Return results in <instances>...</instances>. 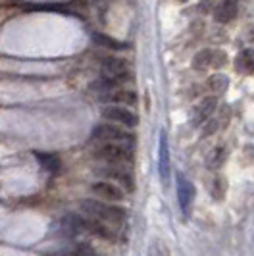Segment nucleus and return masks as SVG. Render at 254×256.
Wrapping results in <instances>:
<instances>
[{
    "instance_id": "obj_1",
    "label": "nucleus",
    "mask_w": 254,
    "mask_h": 256,
    "mask_svg": "<svg viewBox=\"0 0 254 256\" xmlns=\"http://www.w3.org/2000/svg\"><path fill=\"white\" fill-rule=\"evenodd\" d=\"M92 156L96 160L114 164V166H131L133 164V150L129 144H122V142H102L98 144Z\"/></svg>"
},
{
    "instance_id": "obj_2",
    "label": "nucleus",
    "mask_w": 254,
    "mask_h": 256,
    "mask_svg": "<svg viewBox=\"0 0 254 256\" xmlns=\"http://www.w3.org/2000/svg\"><path fill=\"white\" fill-rule=\"evenodd\" d=\"M81 210L87 212L90 218H96L106 224H124L127 218L124 208L106 204V200H81Z\"/></svg>"
},
{
    "instance_id": "obj_3",
    "label": "nucleus",
    "mask_w": 254,
    "mask_h": 256,
    "mask_svg": "<svg viewBox=\"0 0 254 256\" xmlns=\"http://www.w3.org/2000/svg\"><path fill=\"white\" fill-rule=\"evenodd\" d=\"M92 139L100 142H122L129 146L135 144V135L118 124H98L92 129Z\"/></svg>"
},
{
    "instance_id": "obj_4",
    "label": "nucleus",
    "mask_w": 254,
    "mask_h": 256,
    "mask_svg": "<svg viewBox=\"0 0 254 256\" xmlns=\"http://www.w3.org/2000/svg\"><path fill=\"white\" fill-rule=\"evenodd\" d=\"M100 76L110 77V79H116L120 85L129 83V81L133 79V74H131V70H129L127 60H124V58H118V56H106V58H102Z\"/></svg>"
},
{
    "instance_id": "obj_5",
    "label": "nucleus",
    "mask_w": 254,
    "mask_h": 256,
    "mask_svg": "<svg viewBox=\"0 0 254 256\" xmlns=\"http://www.w3.org/2000/svg\"><path fill=\"white\" fill-rule=\"evenodd\" d=\"M100 114L106 122H112V124H118V126H124V128H127V129H133L139 126V116L133 114L129 108H124L122 104L104 106Z\"/></svg>"
},
{
    "instance_id": "obj_6",
    "label": "nucleus",
    "mask_w": 254,
    "mask_h": 256,
    "mask_svg": "<svg viewBox=\"0 0 254 256\" xmlns=\"http://www.w3.org/2000/svg\"><path fill=\"white\" fill-rule=\"evenodd\" d=\"M94 172H96V176H100V178H104V180L112 181V183H118L124 191L131 192L133 189H135L133 176H131L127 170H124V168L110 164V166H106V168H96Z\"/></svg>"
},
{
    "instance_id": "obj_7",
    "label": "nucleus",
    "mask_w": 254,
    "mask_h": 256,
    "mask_svg": "<svg viewBox=\"0 0 254 256\" xmlns=\"http://www.w3.org/2000/svg\"><path fill=\"white\" fill-rule=\"evenodd\" d=\"M226 62H228V56L222 50H212V48H204L192 56V68L198 72L208 68H222L226 66Z\"/></svg>"
},
{
    "instance_id": "obj_8",
    "label": "nucleus",
    "mask_w": 254,
    "mask_h": 256,
    "mask_svg": "<svg viewBox=\"0 0 254 256\" xmlns=\"http://www.w3.org/2000/svg\"><path fill=\"white\" fill-rule=\"evenodd\" d=\"M90 191L94 192L96 196H100L102 200H106V202H120V200L126 198L124 189H122L120 185H116V183H112V181H108V180L94 183V185L90 187Z\"/></svg>"
},
{
    "instance_id": "obj_9",
    "label": "nucleus",
    "mask_w": 254,
    "mask_h": 256,
    "mask_svg": "<svg viewBox=\"0 0 254 256\" xmlns=\"http://www.w3.org/2000/svg\"><path fill=\"white\" fill-rule=\"evenodd\" d=\"M100 100L110 104H122V106H135L137 100H139V96H137L135 90L114 89V90H108V92H102Z\"/></svg>"
},
{
    "instance_id": "obj_10",
    "label": "nucleus",
    "mask_w": 254,
    "mask_h": 256,
    "mask_svg": "<svg viewBox=\"0 0 254 256\" xmlns=\"http://www.w3.org/2000/svg\"><path fill=\"white\" fill-rule=\"evenodd\" d=\"M178 200L181 206V212L189 214L192 200H194V185L185 176H178Z\"/></svg>"
},
{
    "instance_id": "obj_11",
    "label": "nucleus",
    "mask_w": 254,
    "mask_h": 256,
    "mask_svg": "<svg viewBox=\"0 0 254 256\" xmlns=\"http://www.w3.org/2000/svg\"><path fill=\"white\" fill-rule=\"evenodd\" d=\"M218 108V98L216 96H206L202 98L198 106L194 108V112H192V124L194 126H202L206 120H210V116L216 112Z\"/></svg>"
},
{
    "instance_id": "obj_12",
    "label": "nucleus",
    "mask_w": 254,
    "mask_h": 256,
    "mask_svg": "<svg viewBox=\"0 0 254 256\" xmlns=\"http://www.w3.org/2000/svg\"><path fill=\"white\" fill-rule=\"evenodd\" d=\"M83 230L85 231H90L92 235H96V237H100V239H108V241H114L116 235L114 231L108 228V224L106 222H100V220L96 218H83Z\"/></svg>"
},
{
    "instance_id": "obj_13",
    "label": "nucleus",
    "mask_w": 254,
    "mask_h": 256,
    "mask_svg": "<svg viewBox=\"0 0 254 256\" xmlns=\"http://www.w3.org/2000/svg\"><path fill=\"white\" fill-rule=\"evenodd\" d=\"M237 10H239L237 8V0H222L216 6V10H214V20H216L218 24L226 26V24L235 20Z\"/></svg>"
},
{
    "instance_id": "obj_14",
    "label": "nucleus",
    "mask_w": 254,
    "mask_h": 256,
    "mask_svg": "<svg viewBox=\"0 0 254 256\" xmlns=\"http://www.w3.org/2000/svg\"><path fill=\"white\" fill-rule=\"evenodd\" d=\"M158 172H160V180L166 181L170 176V144L168 137L162 131L160 133V146H158Z\"/></svg>"
},
{
    "instance_id": "obj_15",
    "label": "nucleus",
    "mask_w": 254,
    "mask_h": 256,
    "mask_svg": "<svg viewBox=\"0 0 254 256\" xmlns=\"http://www.w3.org/2000/svg\"><path fill=\"white\" fill-rule=\"evenodd\" d=\"M90 38H92V42H94L96 46H102V48H110V50H129V44H127V42H122V40L110 37V35H106V33L94 31V33H90Z\"/></svg>"
},
{
    "instance_id": "obj_16",
    "label": "nucleus",
    "mask_w": 254,
    "mask_h": 256,
    "mask_svg": "<svg viewBox=\"0 0 254 256\" xmlns=\"http://www.w3.org/2000/svg\"><path fill=\"white\" fill-rule=\"evenodd\" d=\"M235 68L241 74H254V48H244L235 58Z\"/></svg>"
},
{
    "instance_id": "obj_17",
    "label": "nucleus",
    "mask_w": 254,
    "mask_h": 256,
    "mask_svg": "<svg viewBox=\"0 0 254 256\" xmlns=\"http://www.w3.org/2000/svg\"><path fill=\"white\" fill-rule=\"evenodd\" d=\"M226 158H228V148L226 146H216L212 152L208 154V162H206V166L210 168V170H218V168L224 166V162H226Z\"/></svg>"
},
{
    "instance_id": "obj_18",
    "label": "nucleus",
    "mask_w": 254,
    "mask_h": 256,
    "mask_svg": "<svg viewBox=\"0 0 254 256\" xmlns=\"http://www.w3.org/2000/svg\"><path fill=\"white\" fill-rule=\"evenodd\" d=\"M37 158H38V164L44 168L46 172H52V174L58 172L60 166H62V164H60V158H58L56 154H40L38 152Z\"/></svg>"
},
{
    "instance_id": "obj_19",
    "label": "nucleus",
    "mask_w": 254,
    "mask_h": 256,
    "mask_svg": "<svg viewBox=\"0 0 254 256\" xmlns=\"http://www.w3.org/2000/svg\"><path fill=\"white\" fill-rule=\"evenodd\" d=\"M229 85V79L224 74H216V76L208 77V89L212 92H224L228 89Z\"/></svg>"
},
{
    "instance_id": "obj_20",
    "label": "nucleus",
    "mask_w": 254,
    "mask_h": 256,
    "mask_svg": "<svg viewBox=\"0 0 254 256\" xmlns=\"http://www.w3.org/2000/svg\"><path fill=\"white\" fill-rule=\"evenodd\" d=\"M148 256H170V248L162 241H154L150 244V254Z\"/></svg>"
},
{
    "instance_id": "obj_21",
    "label": "nucleus",
    "mask_w": 254,
    "mask_h": 256,
    "mask_svg": "<svg viewBox=\"0 0 254 256\" xmlns=\"http://www.w3.org/2000/svg\"><path fill=\"white\" fill-rule=\"evenodd\" d=\"M224 192H226V181H224V178H216L214 185H212V196L214 198H224Z\"/></svg>"
},
{
    "instance_id": "obj_22",
    "label": "nucleus",
    "mask_w": 254,
    "mask_h": 256,
    "mask_svg": "<svg viewBox=\"0 0 254 256\" xmlns=\"http://www.w3.org/2000/svg\"><path fill=\"white\" fill-rule=\"evenodd\" d=\"M216 129H218V122H216V120H210V122H208V126H206V129H204L202 135H204V137H208V135H212Z\"/></svg>"
},
{
    "instance_id": "obj_23",
    "label": "nucleus",
    "mask_w": 254,
    "mask_h": 256,
    "mask_svg": "<svg viewBox=\"0 0 254 256\" xmlns=\"http://www.w3.org/2000/svg\"><path fill=\"white\" fill-rule=\"evenodd\" d=\"M179 2H187V0H179Z\"/></svg>"
},
{
    "instance_id": "obj_24",
    "label": "nucleus",
    "mask_w": 254,
    "mask_h": 256,
    "mask_svg": "<svg viewBox=\"0 0 254 256\" xmlns=\"http://www.w3.org/2000/svg\"><path fill=\"white\" fill-rule=\"evenodd\" d=\"M92 2H98V0H92Z\"/></svg>"
}]
</instances>
